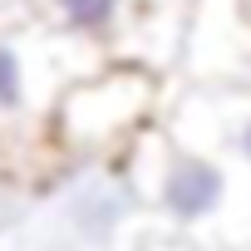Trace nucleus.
<instances>
[{"mask_svg": "<svg viewBox=\"0 0 251 251\" xmlns=\"http://www.w3.org/2000/svg\"><path fill=\"white\" fill-rule=\"evenodd\" d=\"M118 168L158 236H177L197 251L251 246V177L182 148L163 133V123L143 128L123 148Z\"/></svg>", "mask_w": 251, "mask_h": 251, "instance_id": "1", "label": "nucleus"}, {"mask_svg": "<svg viewBox=\"0 0 251 251\" xmlns=\"http://www.w3.org/2000/svg\"><path fill=\"white\" fill-rule=\"evenodd\" d=\"M99 64V50L54 35L20 0H10L0 10V163L59 158L50 138L54 103L74 79Z\"/></svg>", "mask_w": 251, "mask_h": 251, "instance_id": "2", "label": "nucleus"}, {"mask_svg": "<svg viewBox=\"0 0 251 251\" xmlns=\"http://www.w3.org/2000/svg\"><path fill=\"white\" fill-rule=\"evenodd\" d=\"M168 99V79L133 59H103L84 79H74L59 103L50 138L64 163H108L143 128H153Z\"/></svg>", "mask_w": 251, "mask_h": 251, "instance_id": "3", "label": "nucleus"}, {"mask_svg": "<svg viewBox=\"0 0 251 251\" xmlns=\"http://www.w3.org/2000/svg\"><path fill=\"white\" fill-rule=\"evenodd\" d=\"M163 133L251 177V84H187L163 99Z\"/></svg>", "mask_w": 251, "mask_h": 251, "instance_id": "4", "label": "nucleus"}, {"mask_svg": "<svg viewBox=\"0 0 251 251\" xmlns=\"http://www.w3.org/2000/svg\"><path fill=\"white\" fill-rule=\"evenodd\" d=\"M20 5L35 20H45L54 35L79 40V45L99 50L103 59H133V64L153 69L148 40L163 15L158 0H20Z\"/></svg>", "mask_w": 251, "mask_h": 251, "instance_id": "5", "label": "nucleus"}, {"mask_svg": "<svg viewBox=\"0 0 251 251\" xmlns=\"http://www.w3.org/2000/svg\"><path fill=\"white\" fill-rule=\"evenodd\" d=\"M177 74L187 84H246V74H251L246 0H192L187 25H182Z\"/></svg>", "mask_w": 251, "mask_h": 251, "instance_id": "6", "label": "nucleus"}, {"mask_svg": "<svg viewBox=\"0 0 251 251\" xmlns=\"http://www.w3.org/2000/svg\"><path fill=\"white\" fill-rule=\"evenodd\" d=\"M133 251H197V246H187V241H177V236H148V241L133 246Z\"/></svg>", "mask_w": 251, "mask_h": 251, "instance_id": "7", "label": "nucleus"}, {"mask_svg": "<svg viewBox=\"0 0 251 251\" xmlns=\"http://www.w3.org/2000/svg\"><path fill=\"white\" fill-rule=\"evenodd\" d=\"M246 10H251V0H246Z\"/></svg>", "mask_w": 251, "mask_h": 251, "instance_id": "8", "label": "nucleus"}, {"mask_svg": "<svg viewBox=\"0 0 251 251\" xmlns=\"http://www.w3.org/2000/svg\"><path fill=\"white\" fill-rule=\"evenodd\" d=\"M246 84H251V74H246Z\"/></svg>", "mask_w": 251, "mask_h": 251, "instance_id": "9", "label": "nucleus"}, {"mask_svg": "<svg viewBox=\"0 0 251 251\" xmlns=\"http://www.w3.org/2000/svg\"><path fill=\"white\" fill-rule=\"evenodd\" d=\"M241 251H251V246H241Z\"/></svg>", "mask_w": 251, "mask_h": 251, "instance_id": "10", "label": "nucleus"}]
</instances>
